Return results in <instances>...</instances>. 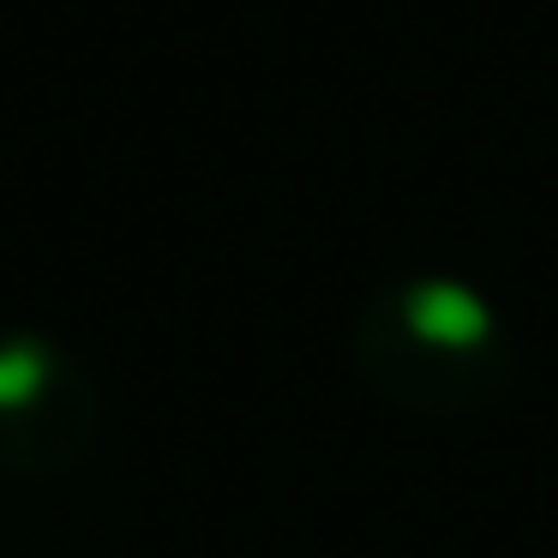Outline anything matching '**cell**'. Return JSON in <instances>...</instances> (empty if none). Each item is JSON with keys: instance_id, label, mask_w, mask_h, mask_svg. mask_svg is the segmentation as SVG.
I'll return each mask as SVG.
<instances>
[{"instance_id": "6da1fadb", "label": "cell", "mask_w": 558, "mask_h": 558, "mask_svg": "<svg viewBox=\"0 0 558 558\" xmlns=\"http://www.w3.org/2000/svg\"><path fill=\"white\" fill-rule=\"evenodd\" d=\"M354 373L409 414H474L510 390V337L474 282L402 270L354 313Z\"/></svg>"}, {"instance_id": "7a4b0ae2", "label": "cell", "mask_w": 558, "mask_h": 558, "mask_svg": "<svg viewBox=\"0 0 558 558\" xmlns=\"http://www.w3.org/2000/svg\"><path fill=\"white\" fill-rule=\"evenodd\" d=\"M102 445V390L78 354L43 330H0V474H73Z\"/></svg>"}]
</instances>
